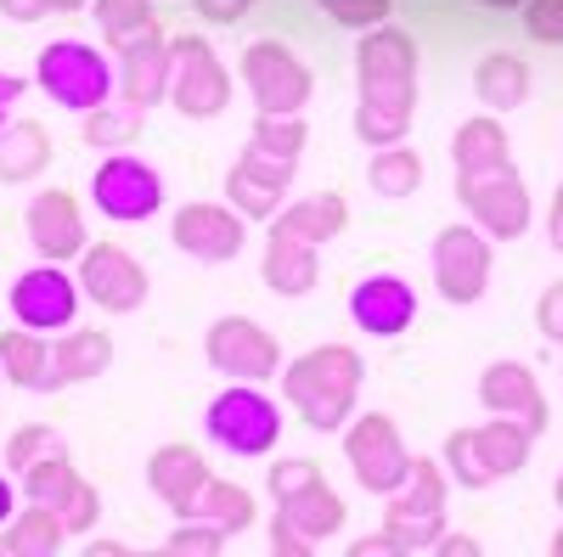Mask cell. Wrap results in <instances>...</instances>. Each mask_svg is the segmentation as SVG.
I'll return each mask as SVG.
<instances>
[{"label": "cell", "mask_w": 563, "mask_h": 557, "mask_svg": "<svg viewBox=\"0 0 563 557\" xmlns=\"http://www.w3.org/2000/svg\"><path fill=\"white\" fill-rule=\"evenodd\" d=\"M417 119V40L406 29H366L355 52V135L366 147H395Z\"/></svg>", "instance_id": "obj_1"}, {"label": "cell", "mask_w": 563, "mask_h": 557, "mask_svg": "<svg viewBox=\"0 0 563 557\" xmlns=\"http://www.w3.org/2000/svg\"><path fill=\"white\" fill-rule=\"evenodd\" d=\"M350 209L339 192H321V198H299L288 209H276L271 220V237H265V282L282 299H299L316 288V254L321 243H333L344 231Z\"/></svg>", "instance_id": "obj_2"}, {"label": "cell", "mask_w": 563, "mask_h": 557, "mask_svg": "<svg viewBox=\"0 0 563 557\" xmlns=\"http://www.w3.org/2000/svg\"><path fill=\"white\" fill-rule=\"evenodd\" d=\"M361 355L350 344H321L310 355H299L288 371H282V394L288 405L305 416V428L316 434H339L355 411V394H361Z\"/></svg>", "instance_id": "obj_3"}, {"label": "cell", "mask_w": 563, "mask_h": 557, "mask_svg": "<svg viewBox=\"0 0 563 557\" xmlns=\"http://www.w3.org/2000/svg\"><path fill=\"white\" fill-rule=\"evenodd\" d=\"M530 439L536 434L519 423V416H496V423H485V428H456L445 439V468H451L456 484L485 490V484H496V479L525 468V461H530Z\"/></svg>", "instance_id": "obj_4"}, {"label": "cell", "mask_w": 563, "mask_h": 557, "mask_svg": "<svg viewBox=\"0 0 563 557\" xmlns=\"http://www.w3.org/2000/svg\"><path fill=\"white\" fill-rule=\"evenodd\" d=\"M271 501H276V519L294 524L305 541H327V535H339V524H344L339 490L327 484L321 468L305 461V456H288V461L271 468Z\"/></svg>", "instance_id": "obj_5"}, {"label": "cell", "mask_w": 563, "mask_h": 557, "mask_svg": "<svg viewBox=\"0 0 563 557\" xmlns=\"http://www.w3.org/2000/svg\"><path fill=\"white\" fill-rule=\"evenodd\" d=\"M40 90L57 108H68V113H90V108L108 102L113 68H108V57L97 52V45H85V40H52L40 52Z\"/></svg>", "instance_id": "obj_6"}, {"label": "cell", "mask_w": 563, "mask_h": 557, "mask_svg": "<svg viewBox=\"0 0 563 557\" xmlns=\"http://www.w3.org/2000/svg\"><path fill=\"white\" fill-rule=\"evenodd\" d=\"M169 57H175V68H169V102H175V113H186V119H220L231 108V74L214 57V45L203 34H180V40H169Z\"/></svg>", "instance_id": "obj_7"}, {"label": "cell", "mask_w": 563, "mask_h": 557, "mask_svg": "<svg viewBox=\"0 0 563 557\" xmlns=\"http://www.w3.org/2000/svg\"><path fill=\"white\" fill-rule=\"evenodd\" d=\"M344 461H350L355 484L372 490V495H395V490L411 479V468H417V456H406V445H400V434H395V416H384V411H366L361 423L350 416Z\"/></svg>", "instance_id": "obj_8"}, {"label": "cell", "mask_w": 563, "mask_h": 557, "mask_svg": "<svg viewBox=\"0 0 563 557\" xmlns=\"http://www.w3.org/2000/svg\"><path fill=\"white\" fill-rule=\"evenodd\" d=\"M384 530L406 546V552H422V546H440L445 535V468L417 456L411 479L384 495Z\"/></svg>", "instance_id": "obj_9"}, {"label": "cell", "mask_w": 563, "mask_h": 557, "mask_svg": "<svg viewBox=\"0 0 563 557\" xmlns=\"http://www.w3.org/2000/svg\"><path fill=\"white\" fill-rule=\"evenodd\" d=\"M203 428L214 445H225L231 456H265L276 439H282V411L260 394V389H225L209 400V416Z\"/></svg>", "instance_id": "obj_10"}, {"label": "cell", "mask_w": 563, "mask_h": 557, "mask_svg": "<svg viewBox=\"0 0 563 557\" xmlns=\"http://www.w3.org/2000/svg\"><path fill=\"white\" fill-rule=\"evenodd\" d=\"M456 198L467 203L474 225H485L496 243L507 237H525L530 225V192L512 164H496V169H479V175H456Z\"/></svg>", "instance_id": "obj_11"}, {"label": "cell", "mask_w": 563, "mask_h": 557, "mask_svg": "<svg viewBox=\"0 0 563 557\" xmlns=\"http://www.w3.org/2000/svg\"><path fill=\"white\" fill-rule=\"evenodd\" d=\"M490 282V231L445 225L434 237V288L445 304H479Z\"/></svg>", "instance_id": "obj_12"}, {"label": "cell", "mask_w": 563, "mask_h": 557, "mask_svg": "<svg viewBox=\"0 0 563 557\" xmlns=\"http://www.w3.org/2000/svg\"><path fill=\"white\" fill-rule=\"evenodd\" d=\"M203 355H209L214 371L243 378V383H265V378L282 371V344L249 315H220L209 327V338H203Z\"/></svg>", "instance_id": "obj_13"}, {"label": "cell", "mask_w": 563, "mask_h": 557, "mask_svg": "<svg viewBox=\"0 0 563 557\" xmlns=\"http://www.w3.org/2000/svg\"><path fill=\"white\" fill-rule=\"evenodd\" d=\"M243 79L260 113H299L310 102V68L282 40H254L243 52Z\"/></svg>", "instance_id": "obj_14"}, {"label": "cell", "mask_w": 563, "mask_h": 557, "mask_svg": "<svg viewBox=\"0 0 563 557\" xmlns=\"http://www.w3.org/2000/svg\"><path fill=\"white\" fill-rule=\"evenodd\" d=\"M79 288L90 293V304L130 315V310L147 304V270H141V259L124 254L119 243H90L79 254Z\"/></svg>", "instance_id": "obj_15"}, {"label": "cell", "mask_w": 563, "mask_h": 557, "mask_svg": "<svg viewBox=\"0 0 563 557\" xmlns=\"http://www.w3.org/2000/svg\"><path fill=\"white\" fill-rule=\"evenodd\" d=\"M90 198H97V209L108 220H153L164 209V180L153 164H141V158H124L113 153L97 180H90Z\"/></svg>", "instance_id": "obj_16"}, {"label": "cell", "mask_w": 563, "mask_h": 557, "mask_svg": "<svg viewBox=\"0 0 563 557\" xmlns=\"http://www.w3.org/2000/svg\"><path fill=\"white\" fill-rule=\"evenodd\" d=\"M79 282L74 276H63L52 259L23 270L12 282V315L18 327H34V333H57V327H74V310H79Z\"/></svg>", "instance_id": "obj_17"}, {"label": "cell", "mask_w": 563, "mask_h": 557, "mask_svg": "<svg viewBox=\"0 0 563 557\" xmlns=\"http://www.w3.org/2000/svg\"><path fill=\"white\" fill-rule=\"evenodd\" d=\"M169 237L180 254H192L203 265H225L243 254V209H225V203H186L169 225Z\"/></svg>", "instance_id": "obj_18"}, {"label": "cell", "mask_w": 563, "mask_h": 557, "mask_svg": "<svg viewBox=\"0 0 563 557\" xmlns=\"http://www.w3.org/2000/svg\"><path fill=\"white\" fill-rule=\"evenodd\" d=\"M294 169H299L294 158H276V153H265L260 142H249V153L231 164V175H225L231 209H243V214H254V220H271V214L282 209V198H288Z\"/></svg>", "instance_id": "obj_19"}, {"label": "cell", "mask_w": 563, "mask_h": 557, "mask_svg": "<svg viewBox=\"0 0 563 557\" xmlns=\"http://www.w3.org/2000/svg\"><path fill=\"white\" fill-rule=\"evenodd\" d=\"M350 315H355V327H361V333H372V338H395V333L411 327L417 293H411L406 276L378 270V276H366V282L350 288Z\"/></svg>", "instance_id": "obj_20"}, {"label": "cell", "mask_w": 563, "mask_h": 557, "mask_svg": "<svg viewBox=\"0 0 563 557\" xmlns=\"http://www.w3.org/2000/svg\"><path fill=\"white\" fill-rule=\"evenodd\" d=\"M209 461L192 450V445H158L153 456H147V484H153V495L169 506V513H180V519H198V495L209 490Z\"/></svg>", "instance_id": "obj_21"}, {"label": "cell", "mask_w": 563, "mask_h": 557, "mask_svg": "<svg viewBox=\"0 0 563 557\" xmlns=\"http://www.w3.org/2000/svg\"><path fill=\"white\" fill-rule=\"evenodd\" d=\"M479 400H485L496 416H519L530 434L547 428V400H541V383H536V371H530L525 360H496V366H485Z\"/></svg>", "instance_id": "obj_22"}, {"label": "cell", "mask_w": 563, "mask_h": 557, "mask_svg": "<svg viewBox=\"0 0 563 557\" xmlns=\"http://www.w3.org/2000/svg\"><path fill=\"white\" fill-rule=\"evenodd\" d=\"M29 243L40 248V259H52V265L85 254V220H79L74 192H40L29 203Z\"/></svg>", "instance_id": "obj_23"}, {"label": "cell", "mask_w": 563, "mask_h": 557, "mask_svg": "<svg viewBox=\"0 0 563 557\" xmlns=\"http://www.w3.org/2000/svg\"><path fill=\"white\" fill-rule=\"evenodd\" d=\"M169 68H175V57H169L164 34H141L135 45H124V52H119V90H124V102L153 108L158 97H169Z\"/></svg>", "instance_id": "obj_24"}, {"label": "cell", "mask_w": 563, "mask_h": 557, "mask_svg": "<svg viewBox=\"0 0 563 557\" xmlns=\"http://www.w3.org/2000/svg\"><path fill=\"white\" fill-rule=\"evenodd\" d=\"M0 371H7L18 389H34V394L63 389L57 360H52V344H45L34 327H23V333H0Z\"/></svg>", "instance_id": "obj_25"}, {"label": "cell", "mask_w": 563, "mask_h": 557, "mask_svg": "<svg viewBox=\"0 0 563 557\" xmlns=\"http://www.w3.org/2000/svg\"><path fill=\"white\" fill-rule=\"evenodd\" d=\"M52 135H45L34 119H12L0 130V186H18V180H34L45 164H52Z\"/></svg>", "instance_id": "obj_26"}, {"label": "cell", "mask_w": 563, "mask_h": 557, "mask_svg": "<svg viewBox=\"0 0 563 557\" xmlns=\"http://www.w3.org/2000/svg\"><path fill=\"white\" fill-rule=\"evenodd\" d=\"M451 164H456V175H479V169L512 164L501 119H496V113H479V119H467V124H462V130L451 135Z\"/></svg>", "instance_id": "obj_27"}, {"label": "cell", "mask_w": 563, "mask_h": 557, "mask_svg": "<svg viewBox=\"0 0 563 557\" xmlns=\"http://www.w3.org/2000/svg\"><path fill=\"white\" fill-rule=\"evenodd\" d=\"M63 535H68V524H63L57 506L29 501V513H18L7 530H0V552L7 557H52L63 546Z\"/></svg>", "instance_id": "obj_28"}, {"label": "cell", "mask_w": 563, "mask_h": 557, "mask_svg": "<svg viewBox=\"0 0 563 557\" xmlns=\"http://www.w3.org/2000/svg\"><path fill=\"white\" fill-rule=\"evenodd\" d=\"M474 90H479L485 108L512 113V108H525V97H530V74H525V63L512 57V52H490L474 68Z\"/></svg>", "instance_id": "obj_29"}, {"label": "cell", "mask_w": 563, "mask_h": 557, "mask_svg": "<svg viewBox=\"0 0 563 557\" xmlns=\"http://www.w3.org/2000/svg\"><path fill=\"white\" fill-rule=\"evenodd\" d=\"M52 360H57V378L63 389L68 383H90V378H102V371L113 366V338L97 333V327H85V333H68L52 344Z\"/></svg>", "instance_id": "obj_30"}, {"label": "cell", "mask_w": 563, "mask_h": 557, "mask_svg": "<svg viewBox=\"0 0 563 557\" xmlns=\"http://www.w3.org/2000/svg\"><path fill=\"white\" fill-rule=\"evenodd\" d=\"M141 124H147V108H135V102H119V108H90L85 113V147H97V153H119L130 147Z\"/></svg>", "instance_id": "obj_31"}, {"label": "cell", "mask_w": 563, "mask_h": 557, "mask_svg": "<svg viewBox=\"0 0 563 557\" xmlns=\"http://www.w3.org/2000/svg\"><path fill=\"white\" fill-rule=\"evenodd\" d=\"M97 29L113 52L135 45L141 34H158V18H153V0H97Z\"/></svg>", "instance_id": "obj_32"}, {"label": "cell", "mask_w": 563, "mask_h": 557, "mask_svg": "<svg viewBox=\"0 0 563 557\" xmlns=\"http://www.w3.org/2000/svg\"><path fill=\"white\" fill-rule=\"evenodd\" d=\"M198 519L225 530V535H243L254 524V495L243 484H225V479H209V490L198 495Z\"/></svg>", "instance_id": "obj_33"}, {"label": "cell", "mask_w": 563, "mask_h": 557, "mask_svg": "<svg viewBox=\"0 0 563 557\" xmlns=\"http://www.w3.org/2000/svg\"><path fill=\"white\" fill-rule=\"evenodd\" d=\"M366 180H372V192H378V198H411L417 186H422V158H417L406 142L378 147V158H372Z\"/></svg>", "instance_id": "obj_34"}, {"label": "cell", "mask_w": 563, "mask_h": 557, "mask_svg": "<svg viewBox=\"0 0 563 557\" xmlns=\"http://www.w3.org/2000/svg\"><path fill=\"white\" fill-rule=\"evenodd\" d=\"M74 479H79V474H74L68 450H57V456L34 461V468L23 474V495H29V501H40V506H57V501L68 495V484H74Z\"/></svg>", "instance_id": "obj_35"}, {"label": "cell", "mask_w": 563, "mask_h": 557, "mask_svg": "<svg viewBox=\"0 0 563 557\" xmlns=\"http://www.w3.org/2000/svg\"><path fill=\"white\" fill-rule=\"evenodd\" d=\"M63 450V434H52V428H18L12 434V445H7V468H18V474H29L34 461H45V456H57Z\"/></svg>", "instance_id": "obj_36"}, {"label": "cell", "mask_w": 563, "mask_h": 557, "mask_svg": "<svg viewBox=\"0 0 563 557\" xmlns=\"http://www.w3.org/2000/svg\"><path fill=\"white\" fill-rule=\"evenodd\" d=\"M57 513H63V524H68V535H90V524L102 519V495L90 490L85 479H74L68 484V495L57 501Z\"/></svg>", "instance_id": "obj_37"}, {"label": "cell", "mask_w": 563, "mask_h": 557, "mask_svg": "<svg viewBox=\"0 0 563 557\" xmlns=\"http://www.w3.org/2000/svg\"><path fill=\"white\" fill-rule=\"evenodd\" d=\"M321 7H327V18L344 23V29H378L395 0H321Z\"/></svg>", "instance_id": "obj_38"}, {"label": "cell", "mask_w": 563, "mask_h": 557, "mask_svg": "<svg viewBox=\"0 0 563 557\" xmlns=\"http://www.w3.org/2000/svg\"><path fill=\"white\" fill-rule=\"evenodd\" d=\"M525 34L541 45H563V0H525Z\"/></svg>", "instance_id": "obj_39"}, {"label": "cell", "mask_w": 563, "mask_h": 557, "mask_svg": "<svg viewBox=\"0 0 563 557\" xmlns=\"http://www.w3.org/2000/svg\"><path fill=\"white\" fill-rule=\"evenodd\" d=\"M220 541H225V530H214V524H203V519H198V530H192V524L180 519V530H175L164 546L180 552V557H209V552H220Z\"/></svg>", "instance_id": "obj_40"}, {"label": "cell", "mask_w": 563, "mask_h": 557, "mask_svg": "<svg viewBox=\"0 0 563 557\" xmlns=\"http://www.w3.org/2000/svg\"><path fill=\"white\" fill-rule=\"evenodd\" d=\"M85 0H0V18L12 23H40V18H63V12H79Z\"/></svg>", "instance_id": "obj_41"}, {"label": "cell", "mask_w": 563, "mask_h": 557, "mask_svg": "<svg viewBox=\"0 0 563 557\" xmlns=\"http://www.w3.org/2000/svg\"><path fill=\"white\" fill-rule=\"evenodd\" d=\"M536 327H541L552 344H563V282H552V288L541 293V304H536Z\"/></svg>", "instance_id": "obj_42"}, {"label": "cell", "mask_w": 563, "mask_h": 557, "mask_svg": "<svg viewBox=\"0 0 563 557\" xmlns=\"http://www.w3.org/2000/svg\"><path fill=\"white\" fill-rule=\"evenodd\" d=\"M271 546H276V552H288V557H305V552H310L316 541H305V535H299L294 524H282V519H271Z\"/></svg>", "instance_id": "obj_43"}, {"label": "cell", "mask_w": 563, "mask_h": 557, "mask_svg": "<svg viewBox=\"0 0 563 557\" xmlns=\"http://www.w3.org/2000/svg\"><path fill=\"white\" fill-rule=\"evenodd\" d=\"M192 7H198L209 23H238V18H249V0H192Z\"/></svg>", "instance_id": "obj_44"}, {"label": "cell", "mask_w": 563, "mask_h": 557, "mask_svg": "<svg viewBox=\"0 0 563 557\" xmlns=\"http://www.w3.org/2000/svg\"><path fill=\"white\" fill-rule=\"evenodd\" d=\"M378 552H406V546H400L389 530H384V535H366V541H355V546H350V557H378Z\"/></svg>", "instance_id": "obj_45"}, {"label": "cell", "mask_w": 563, "mask_h": 557, "mask_svg": "<svg viewBox=\"0 0 563 557\" xmlns=\"http://www.w3.org/2000/svg\"><path fill=\"white\" fill-rule=\"evenodd\" d=\"M18 97H23V79L18 74H0V130H7V113L18 108Z\"/></svg>", "instance_id": "obj_46"}, {"label": "cell", "mask_w": 563, "mask_h": 557, "mask_svg": "<svg viewBox=\"0 0 563 557\" xmlns=\"http://www.w3.org/2000/svg\"><path fill=\"white\" fill-rule=\"evenodd\" d=\"M547 231H552V248L563 254V186L552 192V214H547Z\"/></svg>", "instance_id": "obj_47"}, {"label": "cell", "mask_w": 563, "mask_h": 557, "mask_svg": "<svg viewBox=\"0 0 563 557\" xmlns=\"http://www.w3.org/2000/svg\"><path fill=\"white\" fill-rule=\"evenodd\" d=\"M12 519H18V495H12V484H7V479H0V530H7Z\"/></svg>", "instance_id": "obj_48"}, {"label": "cell", "mask_w": 563, "mask_h": 557, "mask_svg": "<svg viewBox=\"0 0 563 557\" xmlns=\"http://www.w3.org/2000/svg\"><path fill=\"white\" fill-rule=\"evenodd\" d=\"M440 552H445V557H451V552H462V557H467V552H479V546L467 541V535H440Z\"/></svg>", "instance_id": "obj_49"}, {"label": "cell", "mask_w": 563, "mask_h": 557, "mask_svg": "<svg viewBox=\"0 0 563 557\" xmlns=\"http://www.w3.org/2000/svg\"><path fill=\"white\" fill-rule=\"evenodd\" d=\"M485 7H525V0H485Z\"/></svg>", "instance_id": "obj_50"}, {"label": "cell", "mask_w": 563, "mask_h": 557, "mask_svg": "<svg viewBox=\"0 0 563 557\" xmlns=\"http://www.w3.org/2000/svg\"><path fill=\"white\" fill-rule=\"evenodd\" d=\"M552 552H558V557H563V530H558V541H552Z\"/></svg>", "instance_id": "obj_51"}, {"label": "cell", "mask_w": 563, "mask_h": 557, "mask_svg": "<svg viewBox=\"0 0 563 557\" xmlns=\"http://www.w3.org/2000/svg\"><path fill=\"white\" fill-rule=\"evenodd\" d=\"M558 506H563V479H558Z\"/></svg>", "instance_id": "obj_52"}]
</instances>
